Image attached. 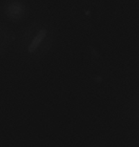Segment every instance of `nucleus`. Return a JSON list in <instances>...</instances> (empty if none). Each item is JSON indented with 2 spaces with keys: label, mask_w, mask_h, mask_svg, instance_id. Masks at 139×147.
Segmentation results:
<instances>
[{
  "label": "nucleus",
  "mask_w": 139,
  "mask_h": 147,
  "mask_svg": "<svg viewBox=\"0 0 139 147\" xmlns=\"http://www.w3.org/2000/svg\"><path fill=\"white\" fill-rule=\"evenodd\" d=\"M101 10L94 2L84 0L78 2L73 9V16L78 25L84 28H91L98 22Z\"/></svg>",
  "instance_id": "f03ea898"
},
{
  "label": "nucleus",
  "mask_w": 139,
  "mask_h": 147,
  "mask_svg": "<svg viewBox=\"0 0 139 147\" xmlns=\"http://www.w3.org/2000/svg\"><path fill=\"white\" fill-rule=\"evenodd\" d=\"M55 40V28L50 22L35 21L23 31L18 41L20 57L27 63H36L48 55Z\"/></svg>",
  "instance_id": "f257e3e1"
},
{
  "label": "nucleus",
  "mask_w": 139,
  "mask_h": 147,
  "mask_svg": "<svg viewBox=\"0 0 139 147\" xmlns=\"http://www.w3.org/2000/svg\"><path fill=\"white\" fill-rule=\"evenodd\" d=\"M14 38L13 32L5 23L0 22V55L7 51Z\"/></svg>",
  "instance_id": "20e7f679"
},
{
  "label": "nucleus",
  "mask_w": 139,
  "mask_h": 147,
  "mask_svg": "<svg viewBox=\"0 0 139 147\" xmlns=\"http://www.w3.org/2000/svg\"><path fill=\"white\" fill-rule=\"evenodd\" d=\"M2 13L8 20L18 23L28 17L30 7L25 0H6L2 5Z\"/></svg>",
  "instance_id": "7ed1b4c3"
}]
</instances>
